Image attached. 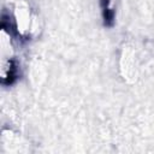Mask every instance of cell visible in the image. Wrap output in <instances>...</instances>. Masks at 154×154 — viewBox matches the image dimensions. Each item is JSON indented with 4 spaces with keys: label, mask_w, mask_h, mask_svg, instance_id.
Returning <instances> with one entry per match:
<instances>
[{
    "label": "cell",
    "mask_w": 154,
    "mask_h": 154,
    "mask_svg": "<svg viewBox=\"0 0 154 154\" xmlns=\"http://www.w3.org/2000/svg\"><path fill=\"white\" fill-rule=\"evenodd\" d=\"M100 6L102 10L103 24L106 26H111L114 22V11L109 8V0H100Z\"/></svg>",
    "instance_id": "obj_1"
}]
</instances>
